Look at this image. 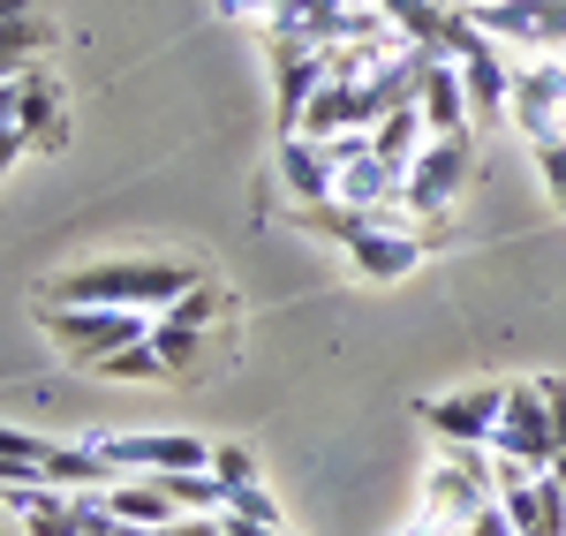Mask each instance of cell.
I'll use <instances>...</instances> for the list:
<instances>
[{"mask_svg":"<svg viewBox=\"0 0 566 536\" xmlns=\"http://www.w3.org/2000/svg\"><path fill=\"white\" fill-rule=\"evenodd\" d=\"M566 446V378H514L491 423V453H514L528 469H552Z\"/></svg>","mask_w":566,"mask_h":536,"instance_id":"cell-1","label":"cell"},{"mask_svg":"<svg viewBox=\"0 0 566 536\" xmlns=\"http://www.w3.org/2000/svg\"><path fill=\"white\" fill-rule=\"evenodd\" d=\"M45 340L61 348L69 362H84V370H98V362L114 356V348H129V340H151V325H159V311H114V303H45L39 311Z\"/></svg>","mask_w":566,"mask_h":536,"instance_id":"cell-2","label":"cell"},{"mask_svg":"<svg viewBox=\"0 0 566 536\" xmlns=\"http://www.w3.org/2000/svg\"><path fill=\"white\" fill-rule=\"evenodd\" d=\"M197 280L181 265H84L53 287V303H114V311H167Z\"/></svg>","mask_w":566,"mask_h":536,"instance_id":"cell-3","label":"cell"},{"mask_svg":"<svg viewBox=\"0 0 566 536\" xmlns=\"http://www.w3.org/2000/svg\"><path fill=\"white\" fill-rule=\"evenodd\" d=\"M446 53H453V69H461V84H469V106L476 114H506V98H514V69L522 61H506V45L476 31L469 23V8H453V23H446Z\"/></svg>","mask_w":566,"mask_h":536,"instance_id":"cell-4","label":"cell"},{"mask_svg":"<svg viewBox=\"0 0 566 536\" xmlns=\"http://www.w3.org/2000/svg\"><path fill=\"white\" fill-rule=\"evenodd\" d=\"M491 498L506 506V522L522 536H566V492L552 469H528L514 453H491Z\"/></svg>","mask_w":566,"mask_h":536,"instance_id":"cell-5","label":"cell"},{"mask_svg":"<svg viewBox=\"0 0 566 536\" xmlns=\"http://www.w3.org/2000/svg\"><path fill=\"white\" fill-rule=\"evenodd\" d=\"M469 23L491 31L499 45H522L528 61L566 53V0H461Z\"/></svg>","mask_w":566,"mask_h":536,"instance_id":"cell-6","label":"cell"},{"mask_svg":"<svg viewBox=\"0 0 566 536\" xmlns=\"http://www.w3.org/2000/svg\"><path fill=\"white\" fill-rule=\"evenodd\" d=\"M461 181H469V136H431L416 159H408V181H400V204L416 220H446L461 204Z\"/></svg>","mask_w":566,"mask_h":536,"instance_id":"cell-7","label":"cell"},{"mask_svg":"<svg viewBox=\"0 0 566 536\" xmlns=\"http://www.w3.org/2000/svg\"><path fill=\"white\" fill-rule=\"evenodd\" d=\"M106 461L122 469V476H181V469H212V446L197 439V431H106L98 439Z\"/></svg>","mask_w":566,"mask_h":536,"instance_id":"cell-8","label":"cell"},{"mask_svg":"<svg viewBox=\"0 0 566 536\" xmlns=\"http://www.w3.org/2000/svg\"><path fill=\"white\" fill-rule=\"evenodd\" d=\"M559 114H566V53L522 61V69H514V98H506V122H514L528 144H544V136H559Z\"/></svg>","mask_w":566,"mask_h":536,"instance_id":"cell-9","label":"cell"},{"mask_svg":"<svg viewBox=\"0 0 566 536\" xmlns=\"http://www.w3.org/2000/svg\"><path fill=\"white\" fill-rule=\"evenodd\" d=\"M499 408H506V386H461V393L423 401V423H431L438 446H491Z\"/></svg>","mask_w":566,"mask_h":536,"instance_id":"cell-10","label":"cell"},{"mask_svg":"<svg viewBox=\"0 0 566 536\" xmlns=\"http://www.w3.org/2000/svg\"><path fill=\"white\" fill-rule=\"evenodd\" d=\"M348 258L363 280H378V287H392V280H408V272L423 265V242H416V227H392V220H363L348 234Z\"/></svg>","mask_w":566,"mask_h":536,"instance_id":"cell-11","label":"cell"},{"mask_svg":"<svg viewBox=\"0 0 566 536\" xmlns=\"http://www.w3.org/2000/svg\"><path fill=\"white\" fill-rule=\"evenodd\" d=\"M272 76H280V129H303V106L325 91V45L303 39H272Z\"/></svg>","mask_w":566,"mask_h":536,"instance_id":"cell-12","label":"cell"},{"mask_svg":"<svg viewBox=\"0 0 566 536\" xmlns=\"http://www.w3.org/2000/svg\"><path fill=\"white\" fill-rule=\"evenodd\" d=\"M0 506L23 522V536H84V492H61V484H15L0 492Z\"/></svg>","mask_w":566,"mask_h":536,"instance_id":"cell-13","label":"cell"},{"mask_svg":"<svg viewBox=\"0 0 566 536\" xmlns=\"http://www.w3.org/2000/svg\"><path fill=\"white\" fill-rule=\"evenodd\" d=\"M416 114L431 122V136H469V84H461V69L438 53L431 69H423V91H416Z\"/></svg>","mask_w":566,"mask_h":536,"instance_id":"cell-14","label":"cell"},{"mask_svg":"<svg viewBox=\"0 0 566 536\" xmlns=\"http://www.w3.org/2000/svg\"><path fill=\"white\" fill-rule=\"evenodd\" d=\"M61 84H53V69H23L15 76V129L31 136V144H61Z\"/></svg>","mask_w":566,"mask_h":536,"instance_id":"cell-15","label":"cell"},{"mask_svg":"<svg viewBox=\"0 0 566 536\" xmlns=\"http://www.w3.org/2000/svg\"><path fill=\"white\" fill-rule=\"evenodd\" d=\"M45 45H53V23H39V15H8V23H0V84H15Z\"/></svg>","mask_w":566,"mask_h":536,"instance_id":"cell-16","label":"cell"},{"mask_svg":"<svg viewBox=\"0 0 566 536\" xmlns=\"http://www.w3.org/2000/svg\"><path fill=\"white\" fill-rule=\"evenodd\" d=\"M423 144H431V122H423L416 106H392L386 122L370 129V151H378V159H392V167H408V159H416Z\"/></svg>","mask_w":566,"mask_h":536,"instance_id":"cell-17","label":"cell"},{"mask_svg":"<svg viewBox=\"0 0 566 536\" xmlns=\"http://www.w3.org/2000/svg\"><path fill=\"white\" fill-rule=\"evenodd\" d=\"M106 506H114L122 522H144V529H167V522L181 514L159 476H144V484H114V492H106Z\"/></svg>","mask_w":566,"mask_h":536,"instance_id":"cell-18","label":"cell"},{"mask_svg":"<svg viewBox=\"0 0 566 536\" xmlns=\"http://www.w3.org/2000/svg\"><path fill=\"white\" fill-rule=\"evenodd\" d=\"M159 484H167V498L181 514H227V492H219L212 469H181V476H159Z\"/></svg>","mask_w":566,"mask_h":536,"instance_id":"cell-19","label":"cell"},{"mask_svg":"<svg viewBox=\"0 0 566 536\" xmlns=\"http://www.w3.org/2000/svg\"><path fill=\"white\" fill-rule=\"evenodd\" d=\"M98 378H136V386H151V378H175L151 340H129V348H114V356L98 362Z\"/></svg>","mask_w":566,"mask_h":536,"instance_id":"cell-20","label":"cell"},{"mask_svg":"<svg viewBox=\"0 0 566 536\" xmlns=\"http://www.w3.org/2000/svg\"><path fill=\"white\" fill-rule=\"evenodd\" d=\"M151 348H159V362L181 378L189 362L205 356V333H189V325H175V317H159V325H151Z\"/></svg>","mask_w":566,"mask_h":536,"instance_id":"cell-21","label":"cell"},{"mask_svg":"<svg viewBox=\"0 0 566 536\" xmlns=\"http://www.w3.org/2000/svg\"><path fill=\"white\" fill-rule=\"evenodd\" d=\"M528 151H536V175L552 189V204L566 212V136H544V144H528Z\"/></svg>","mask_w":566,"mask_h":536,"instance_id":"cell-22","label":"cell"},{"mask_svg":"<svg viewBox=\"0 0 566 536\" xmlns=\"http://www.w3.org/2000/svg\"><path fill=\"white\" fill-rule=\"evenodd\" d=\"M219 311H227V303H219L212 287H189V295H181V303H167L159 317H175V325H189V333H205V325H212Z\"/></svg>","mask_w":566,"mask_h":536,"instance_id":"cell-23","label":"cell"},{"mask_svg":"<svg viewBox=\"0 0 566 536\" xmlns=\"http://www.w3.org/2000/svg\"><path fill=\"white\" fill-rule=\"evenodd\" d=\"M212 476H219V492H242V484H258V461L242 446H212Z\"/></svg>","mask_w":566,"mask_h":536,"instance_id":"cell-24","label":"cell"},{"mask_svg":"<svg viewBox=\"0 0 566 536\" xmlns=\"http://www.w3.org/2000/svg\"><path fill=\"white\" fill-rule=\"evenodd\" d=\"M227 514H242V522H280V506L264 484H242V492H227Z\"/></svg>","mask_w":566,"mask_h":536,"instance_id":"cell-25","label":"cell"},{"mask_svg":"<svg viewBox=\"0 0 566 536\" xmlns=\"http://www.w3.org/2000/svg\"><path fill=\"white\" fill-rule=\"evenodd\" d=\"M151 536H227V522L219 514H175L167 529H151Z\"/></svg>","mask_w":566,"mask_h":536,"instance_id":"cell-26","label":"cell"},{"mask_svg":"<svg viewBox=\"0 0 566 536\" xmlns=\"http://www.w3.org/2000/svg\"><path fill=\"white\" fill-rule=\"evenodd\" d=\"M23 144H31L23 129H0V181H8V167H15V159H23Z\"/></svg>","mask_w":566,"mask_h":536,"instance_id":"cell-27","label":"cell"},{"mask_svg":"<svg viewBox=\"0 0 566 536\" xmlns=\"http://www.w3.org/2000/svg\"><path fill=\"white\" fill-rule=\"evenodd\" d=\"M91 536H151V529H144V522H122V514H114L106 529H91Z\"/></svg>","mask_w":566,"mask_h":536,"instance_id":"cell-28","label":"cell"},{"mask_svg":"<svg viewBox=\"0 0 566 536\" xmlns=\"http://www.w3.org/2000/svg\"><path fill=\"white\" fill-rule=\"evenodd\" d=\"M0 129H15V84H0Z\"/></svg>","mask_w":566,"mask_h":536,"instance_id":"cell-29","label":"cell"},{"mask_svg":"<svg viewBox=\"0 0 566 536\" xmlns=\"http://www.w3.org/2000/svg\"><path fill=\"white\" fill-rule=\"evenodd\" d=\"M8 15H31V0H0V23H8Z\"/></svg>","mask_w":566,"mask_h":536,"instance_id":"cell-30","label":"cell"},{"mask_svg":"<svg viewBox=\"0 0 566 536\" xmlns=\"http://www.w3.org/2000/svg\"><path fill=\"white\" fill-rule=\"evenodd\" d=\"M552 484H559V492H566V446H559V461H552Z\"/></svg>","mask_w":566,"mask_h":536,"instance_id":"cell-31","label":"cell"}]
</instances>
